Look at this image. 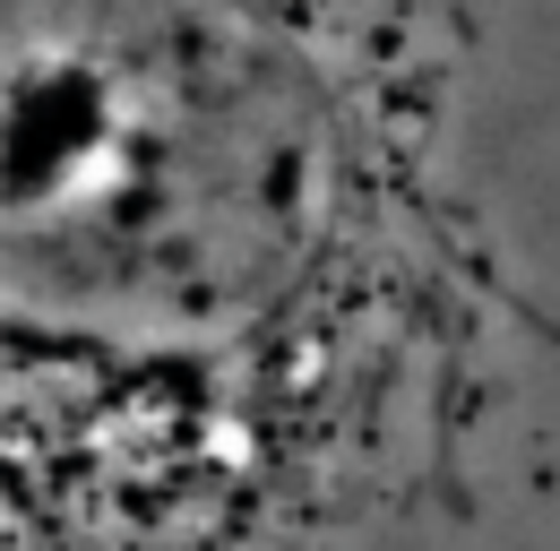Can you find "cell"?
Masks as SVG:
<instances>
[{"label":"cell","instance_id":"6da1fadb","mask_svg":"<svg viewBox=\"0 0 560 551\" xmlns=\"http://www.w3.org/2000/svg\"><path fill=\"white\" fill-rule=\"evenodd\" d=\"M0 551H560V0H0Z\"/></svg>","mask_w":560,"mask_h":551}]
</instances>
